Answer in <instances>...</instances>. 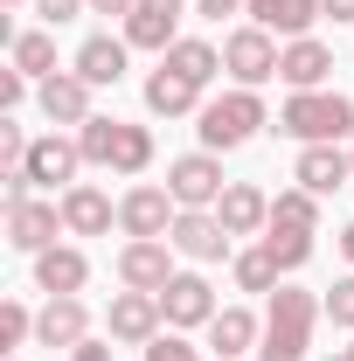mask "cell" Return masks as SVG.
<instances>
[{
	"label": "cell",
	"mask_w": 354,
	"mask_h": 361,
	"mask_svg": "<svg viewBox=\"0 0 354 361\" xmlns=\"http://www.w3.org/2000/svg\"><path fill=\"white\" fill-rule=\"evenodd\" d=\"M326 319V299H312L299 285H278L264 306V341H257V361H306L312 326Z\"/></svg>",
	"instance_id": "6da1fadb"
},
{
	"label": "cell",
	"mask_w": 354,
	"mask_h": 361,
	"mask_svg": "<svg viewBox=\"0 0 354 361\" xmlns=\"http://www.w3.org/2000/svg\"><path fill=\"white\" fill-rule=\"evenodd\" d=\"M278 133L299 146H341L354 133V97L348 90H292L278 104Z\"/></svg>",
	"instance_id": "7a4b0ae2"
},
{
	"label": "cell",
	"mask_w": 354,
	"mask_h": 361,
	"mask_svg": "<svg viewBox=\"0 0 354 361\" xmlns=\"http://www.w3.org/2000/svg\"><path fill=\"white\" fill-rule=\"evenodd\" d=\"M195 118H202V126H195V133H202V153H236V146H250V139L271 126L264 97H257V90H243V84L222 90V97H209Z\"/></svg>",
	"instance_id": "3957f363"
},
{
	"label": "cell",
	"mask_w": 354,
	"mask_h": 361,
	"mask_svg": "<svg viewBox=\"0 0 354 361\" xmlns=\"http://www.w3.org/2000/svg\"><path fill=\"white\" fill-rule=\"evenodd\" d=\"M77 146H84V167H104V174H146L153 167V133L133 118H90V126H77Z\"/></svg>",
	"instance_id": "277c9868"
},
{
	"label": "cell",
	"mask_w": 354,
	"mask_h": 361,
	"mask_svg": "<svg viewBox=\"0 0 354 361\" xmlns=\"http://www.w3.org/2000/svg\"><path fill=\"white\" fill-rule=\"evenodd\" d=\"M278 56H285V49H278V35H271V28H257V21H243V28H229V35H222V70H229L243 90L271 84V77H278Z\"/></svg>",
	"instance_id": "5b68a950"
},
{
	"label": "cell",
	"mask_w": 354,
	"mask_h": 361,
	"mask_svg": "<svg viewBox=\"0 0 354 361\" xmlns=\"http://www.w3.org/2000/svg\"><path fill=\"white\" fill-rule=\"evenodd\" d=\"M174 257L181 250L167 236H126V250H118V285H126V292H167Z\"/></svg>",
	"instance_id": "8992f818"
},
{
	"label": "cell",
	"mask_w": 354,
	"mask_h": 361,
	"mask_svg": "<svg viewBox=\"0 0 354 361\" xmlns=\"http://www.w3.org/2000/svg\"><path fill=\"white\" fill-rule=\"evenodd\" d=\"M160 326H167L160 292H118V299L104 306V334H111L118 348H146V341H160Z\"/></svg>",
	"instance_id": "52a82bcc"
},
{
	"label": "cell",
	"mask_w": 354,
	"mask_h": 361,
	"mask_svg": "<svg viewBox=\"0 0 354 361\" xmlns=\"http://www.w3.org/2000/svg\"><path fill=\"white\" fill-rule=\"evenodd\" d=\"M167 243H174L181 257H195V264H222V257H236V250H229L236 236L222 229L216 209H181L174 229H167Z\"/></svg>",
	"instance_id": "ba28073f"
},
{
	"label": "cell",
	"mask_w": 354,
	"mask_h": 361,
	"mask_svg": "<svg viewBox=\"0 0 354 361\" xmlns=\"http://www.w3.org/2000/svg\"><path fill=\"white\" fill-rule=\"evenodd\" d=\"M222 160L216 153H181V160H167V195H174L181 209H216L222 202Z\"/></svg>",
	"instance_id": "9c48e42d"
},
{
	"label": "cell",
	"mask_w": 354,
	"mask_h": 361,
	"mask_svg": "<svg viewBox=\"0 0 354 361\" xmlns=\"http://www.w3.org/2000/svg\"><path fill=\"white\" fill-rule=\"evenodd\" d=\"M21 174H28V188H77V174H84V146L77 139H63V133H49L28 146V160H21Z\"/></svg>",
	"instance_id": "30bf717a"
},
{
	"label": "cell",
	"mask_w": 354,
	"mask_h": 361,
	"mask_svg": "<svg viewBox=\"0 0 354 361\" xmlns=\"http://www.w3.org/2000/svg\"><path fill=\"white\" fill-rule=\"evenodd\" d=\"M174 216H181V202L167 188H153V180H139V188L118 195V229H126V236H167Z\"/></svg>",
	"instance_id": "8fae6325"
},
{
	"label": "cell",
	"mask_w": 354,
	"mask_h": 361,
	"mask_svg": "<svg viewBox=\"0 0 354 361\" xmlns=\"http://www.w3.org/2000/svg\"><path fill=\"white\" fill-rule=\"evenodd\" d=\"M160 313H167L174 334H188V326H209L222 306H216V292H209V278H202V271H174V278H167V292H160Z\"/></svg>",
	"instance_id": "7c38bea8"
},
{
	"label": "cell",
	"mask_w": 354,
	"mask_h": 361,
	"mask_svg": "<svg viewBox=\"0 0 354 361\" xmlns=\"http://www.w3.org/2000/svg\"><path fill=\"white\" fill-rule=\"evenodd\" d=\"M56 229H63V202H14L7 209V243L21 250V257H42L49 243H56Z\"/></svg>",
	"instance_id": "4fadbf2b"
},
{
	"label": "cell",
	"mask_w": 354,
	"mask_h": 361,
	"mask_svg": "<svg viewBox=\"0 0 354 361\" xmlns=\"http://www.w3.org/2000/svg\"><path fill=\"white\" fill-rule=\"evenodd\" d=\"M181 14H188V0H139L133 14H126V42L167 56V49L181 42Z\"/></svg>",
	"instance_id": "5bb4252c"
},
{
	"label": "cell",
	"mask_w": 354,
	"mask_h": 361,
	"mask_svg": "<svg viewBox=\"0 0 354 361\" xmlns=\"http://www.w3.org/2000/svg\"><path fill=\"white\" fill-rule=\"evenodd\" d=\"M35 104H42L49 126H90V118H97V111H90V84L77 70H56L49 84H35Z\"/></svg>",
	"instance_id": "9a60e30c"
},
{
	"label": "cell",
	"mask_w": 354,
	"mask_h": 361,
	"mask_svg": "<svg viewBox=\"0 0 354 361\" xmlns=\"http://www.w3.org/2000/svg\"><path fill=\"white\" fill-rule=\"evenodd\" d=\"M292 180H299L306 195H319V202H326V195H341V188L354 180V160L341 153V146H299V160H292Z\"/></svg>",
	"instance_id": "2e32d148"
},
{
	"label": "cell",
	"mask_w": 354,
	"mask_h": 361,
	"mask_svg": "<svg viewBox=\"0 0 354 361\" xmlns=\"http://www.w3.org/2000/svg\"><path fill=\"white\" fill-rule=\"evenodd\" d=\"M216 216H222L229 236H264L271 229V195L257 188V180H229L222 202H216Z\"/></svg>",
	"instance_id": "e0dca14e"
},
{
	"label": "cell",
	"mask_w": 354,
	"mask_h": 361,
	"mask_svg": "<svg viewBox=\"0 0 354 361\" xmlns=\"http://www.w3.org/2000/svg\"><path fill=\"white\" fill-rule=\"evenodd\" d=\"M35 341H42V348H84L90 341V306L77 299V292L49 299L42 313H35Z\"/></svg>",
	"instance_id": "ac0fdd59"
},
{
	"label": "cell",
	"mask_w": 354,
	"mask_h": 361,
	"mask_svg": "<svg viewBox=\"0 0 354 361\" xmlns=\"http://www.w3.org/2000/svg\"><path fill=\"white\" fill-rule=\"evenodd\" d=\"M126 63H133V42H126V35H90L70 70H77L90 90H104V84H126Z\"/></svg>",
	"instance_id": "d6986e66"
},
{
	"label": "cell",
	"mask_w": 354,
	"mask_h": 361,
	"mask_svg": "<svg viewBox=\"0 0 354 361\" xmlns=\"http://www.w3.org/2000/svg\"><path fill=\"white\" fill-rule=\"evenodd\" d=\"M111 223H118V202H111L104 188H90V180L63 188V229H70V236H104Z\"/></svg>",
	"instance_id": "ffe728a7"
},
{
	"label": "cell",
	"mask_w": 354,
	"mask_h": 361,
	"mask_svg": "<svg viewBox=\"0 0 354 361\" xmlns=\"http://www.w3.org/2000/svg\"><path fill=\"white\" fill-rule=\"evenodd\" d=\"M278 77H285L292 90H326V77H334V49L319 42V35L285 42V56H278Z\"/></svg>",
	"instance_id": "44dd1931"
},
{
	"label": "cell",
	"mask_w": 354,
	"mask_h": 361,
	"mask_svg": "<svg viewBox=\"0 0 354 361\" xmlns=\"http://www.w3.org/2000/svg\"><path fill=\"white\" fill-rule=\"evenodd\" d=\"M35 285H42L49 299H63V292H84L90 285V257L77 243H49L42 257H35Z\"/></svg>",
	"instance_id": "7402d4cb"
},
{
	"label": "cell",
	"mask_w": 354,
	"mask_h": 361,
	"mask_svg": "<svg viewBox=\"0 0 354 361\" xmlns=\"http://www.w3.org/2000/svg\"><path fill=\"white\" fill-rule=\"evenodd\" d=\"M257 341H264V319L243 313V306H222V313L209 319V348H216V361H243Z\"/></svg>",
	"instance_id": "603a6c76"
},
{
	"label": "cell",
	"mask_w": 354,
	"mask_h": 361,
	"mask_svg": "<svg viewBox=\"0 0 354 361\" xmlns=\"http://www.w3.org/2000/svg\"><path fill=\"white\" fill-rule=\"evenodd\" d=\"M243 14H250L257 28H271V35L299 42V35H312V21H319V0H250Z\"/></svg>",
	"instance_id": "cb8c5ba5"
},
{
	"label": "cell",
	"mask_w": 354,
	"mask_h": 361,
	"mask_svg": "<svg viewBox=\"0 0 354 361\" xmlns=\"http://www.w3.org/2000/svg\"><path fill=\"white\" fill-rule=\"evenodd\" d=\"M146 111L153 118H181V111H202V84H188V77H174L167 63L146 77Z\"/></svg>",
	"instance_id": "d4e9b609"
},
{
	"label": "cell",
	"mask_w": 354,
	"mask_h": 361,
	"mask_svg": "<svg viewBox=\"0 0 354 361\" xmlns=\"http://www.w3.org/2000/svg\"><path fill=\"white\" fill-rule=\"evenodd\" d=\"M7 63H14L21 77H35V84H49V77H56V28H28V35H14V49H7Z\"/></svg>",
	"instance_id": "484cf974"
},
{
	"label": "cell",
	"mask_w": 354,
	"mask_h": 361,
	"mask_svg": "<svg viewBox=\"0 0 354 361\" xmlns=\"http://www.w3.org/2000/svg\"><path fill=\"white\" fill-rule=\"evenodd\" d=\"M160 63H167L174 77H188V84H209V77L222 70V49H216V42H202V35H181V42L167 49Z\"/></svg>",
	"instance_id": "4316f807"
},
{
	"label": "cell",
	"mask_w": 354,
	"mask_h": 361,
	"mask_svg": "<svg viewBox=\"0 0 354 361\" xmlns=\"http://www.w3.org/2000/svg\"><path fill=\"white\" fill-rule=\"evenodd\" d=\"M229 271H236V292H278V278H285V271H278V257H271L264 243L236 250V257H229Z\"/></svg>",
	"instance_id": "83f0119b"
},
{
	"label": "cell",
	"mask_w": 354,
	"mask_h": 361,
	"mask_svg": "<svg viewBox=\"0 0 354 361\" xmlns=\"http://www.w3.org/2000/svg\"><path fill=\"white\" fill-rule=\"evenodd\" d=\"M271 223H278V229H312V236H319V195H306V188H278Z\"/></svg>",
	"instance_id": "f1b7e54d"
},
{
	"label": "cell",
	"mask_w": 354,
	"mask_h": 361,
	"mask_svg": "<svg viewBox=\"0 0 354 361\" xmlns=\"http://www.w3.org/2000/svg\"><path fill=\"white\" fill-rule=\"evenodd\" d=\"M264 250L278 257V271H299L312 257V229H278V223H271L264 229Z\"/></svg>",
	"instance_id": "f546056e"
},
{
	"label": "cell",
	"mask_w": 354,
	"mask_h": 361,
	"mask_svg": "<svg viewBox=\"0 0 354 361\" xmlns=\"http://www.w3.org/2000/svg\"><path fill=\"white\" fill-rule=\"evenodd\" d=\"M28 334H35V313H28L21 299H7V306H0V348H21Z\"/></svg>",
	"instance_id": "4dcf8cb0"
},
{
	"label": "cell",
	"mask_w": 354,
	"mask_h": 361,
	"mask_svg": "<svg viewBox=\"0 0 354 361\" xmlns=\"http://www.w3.org/2000/svg\"><path fill=\"white\" fill-rule=\"evenodd\" d=\"M326 319L354 334V271H348V278H334V292H326Z\"/></svg>",
	"instance_id": "1f68e13d"
},
{
	"label": "cell",
	"mask_w": 354,
	"mask_h": 361,
	"mask_svg": "<svg viewBox=\"0 0 354 361\" xmlns=\"http://www.w3.org/2000/svg\"><path fill=\"white\" fill-rule=\"evenodd\" d=\"M139 355H146V361H195V348H188V334H174V326H167V334H160V341H146Z\"/></svg>",
	"instance_id": "d6a6232c"
},
{
	"label": "cell",
	"mask_w": 354,
	"mask_h": 361,
	"mask_svg": "<svg viewBox=\"0 0 354 361\" xmlns=\"http://www.w3.org/2000/svg\"><path fill=\"white\" fill-rule=\"evenodd\" d=\"M35 14H42L49 28H63V21H77V14H90V0H35Z\"/></svg>",
	"instance_id": "836d02e7"
},
{
	"label": "cell",
	"mask_w": 354,
	"mask_h": 361,
	"mask_svg": "<svg viewBox=\"0 0 354 361\" xmlns=\"http://www.w3.org/2000/svg\"><path fill=\"white\" fill-rule=\"evenodd\" d=\"M28 84H35V77H21V70L7 63V70H0V111H14V104L28 97Z\"/></svg>",
	"instance_id": "e575fe53"
},
{
	"label": "cell",
	"mask_w": 354,
	"mask_h": 361,
	"mask_svg": "<svg viewBox=\"0 0 354 361\" xmlns=\"http://www.w3.org/2000/svg\"><path fill=\"white\" fill-rule=\"evenodd\" d=\"M243 7H250V0H195L202 21H229V14H243Z\"/></svg>",
	"instance_id": "d590c367"
},
{
	"label": "cell",
	"mask_w": 354,
	"mask_h": 361,
	"mask_svg": "<svg viewBox=\"0 0 354 361\" xmlns=\"http://www.w3.org/2000/svg\"><path fill=\"white\" fill-rule=\"evenodd\" d=\"M70 361H111V341H84V348H70Z\"/></svg>",
	"instance_id": "8d00e7d4"
},
{
	"label": "cell",
	"mask_w": 354,
	"mask_h": 361,
	"mask_svg": "<svg viewBox=\"0 0 354 361\" xmlns=\"http://www.w3.org/2000/svg\"><path fill=\"white\" fill-rule=\"evenodd\" d=\"M133 7H139V0H90V14H118V21H126Z\"/></svg>",
	"instance_id": "74e56055"
},
{
	"label": "cell",
	"mask_w": 354,
	"mask_h": 361,
	"mask_svg": "<svg viewBox=\"0 0 354 361\" xmlns=\"http://www.w3.org/2000/svg\"><path fill=\"white\" fill-rule=\"evenodd\" d=\"M319 14H334V21H354V0H319Z\"/></svg>",
	"instance_id": "f35d334b"
},
{
	"label": "cell",
	"mask_w": 354,
	"mask_h": 361,
	"mask_svg": "<svg viewBox=\"0 0 354 361\" xmlns=\"http://www.w3.org/2000/svg\"><path fill=\"white\" fill-rule=\"evenodd\" d=\"M341 250H348V264H354V223H348V229H341Z\"/></svg>",
	"instance_id": "ab89813d"
},
{
	"label": "cell",
	"mask_w": 354,
	"mask_h": 361,
	"mask_svg": "<svg viewBox=\"0 0 354 361\" xmlns=\"http://www.w3.org/2000/svg\"><path fill=\"white\" fill-rule=\"evenodd\" d=\"M326 361H354V355H348V348H334V355H326Z\"/></svg>",
	"instance_id": "60d3db41"
},
{
	"label": "cell",
	"mask_w": 354,
	"mask_h": 361,
	"mask_svg": "<svg viewBox=\"0 0 354 361\" xmlns=\"http://www.w3.org/2000/svg\"><path fill=\"white\" fill-rule=\"evenodd\" d=\"M7 7H35V0H7Z\"/></svg>",
	"instance_id": "b9f144b4"
},
{
	"label": "cell",
	"mask_w": 354,
	"mask_h": 361,
	"mask_svg": "<svg viewBox=\"0 0 354 361\" xmlns=\"http://www.w3.org/2000/svg\"><path fill=\"white\" fill-rule=\"evenodd\" d=\"M348 355H354V348H348Z\"/></svg>",
	"instance_id": "7bdbcfd3"
},
{
	"label": "cell",
	"mask_w": 354,
	"mask_h": 361,
	"mask_svg": "<svg viewBox=\"0 0 354 361\" xmlns=\"http://www.w3.org/2000/svg\"><path fill=\"white\" fill-rule=\"evenodd\" d=\"M348 160H354V153H348Z\"/></svg>",
	"instance_id": "ee69618b"
}]
</instances>
